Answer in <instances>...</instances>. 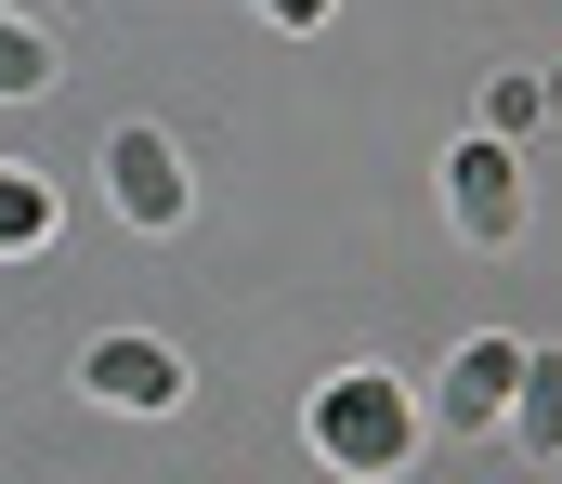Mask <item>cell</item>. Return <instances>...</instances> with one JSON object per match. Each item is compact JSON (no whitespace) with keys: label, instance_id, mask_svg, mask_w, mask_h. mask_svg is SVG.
Returning a JSON list of instances; mask_svg holds the SVG:
<instances>
[{"label":"cell","instance_id":"2","mask_svg":"<svg viewBox=\"0 0 562 484\" xmlns=\"http://www.w3.org/2000/svg\"><path fill=\"white\" fill-rule=\"evenodd\" d=\"M445 210H458L471 249H510V236H524V145H484V132H471V145L445 158Z\"/></svg>","mask_w":562,"mask_h":484},{"label":"cell","instance_id":"7","mask_svg":"<svg viewBox=\"0 0 562 484\" xmlns=\"http://www.w3.org/2000/svg\"><path fill=\"white\" fill-rule=\"evenodd\" d=\"M0 249H53V183L0 170Z\"/></svg>","mask_w":562,"mask_h":484},{"label":"cell","instance_id":"9","mask_svg":"<svg viewBox=\"0 0 562 484\" xmlns=\"http://www.w3.org/2000/svg\"><path fill=\"white\" fill-rule=\"evenodd\" d=\"M537 119H550V105H537V79H497V92H484V145H524Z\"/></svg>","mask_w":562,"mask_h":484},{"label":"cell","instance_id":"10","mask_svg":"<svg viewBox=\"0 0 562 484\" xmlns=\"http://www.w3.org/2000/svg\"><path fill=\"white\" fill-rule=\"evenodd\" d=\"M262 13H276V26H327L340 0H262Z\"/></svg>","mask_w":562,"mask_h":484},{"label":"cell","instance_id":"4","mask_svg":"<svg viewBox=\"0 0 562 484\" xmlns=\"http://www.w3.org/2000/svg\"><path fill=\"white\" fill-rule=\"evenodd\" d=\"M79 393H105L119 419H157V406H183V353L119 327V340H92V353H79Z\"/></svg>","mask_w":562,"mask_h":484},{"label":"cell","instance_id":"1","mask_svg":"<svg viewBox=\"0 0 562 484\" xmlns=\"http://www.w3.org/2000/svg\"><path fill=\"white\" fill-rule=\"evenodd\" d=\"M406 446H419V393L393 367H353V380L314 393V459L327 472H406Z\"/></svg>","mask_w":562,"mask_h":484},{"label":"cell","instance_id":"8","mask_svg":"<svg viewBox=\"0 0 562 484\" xmlns=\"http://www.w3.org/2000/svg\"><path fill=\"white\" fill-rule=\"evenodd\" d=\"M0 92H53V40L26 13H0Z\"/></svg>","mask_w":562,"mask_h":484},{"label":"cell","instance_id":"11","mask_svg":"<svg viewBox=\"0 0 562 484\" xmlns=\"http://www.w3.org/2000/svg\"><path fill=\"white\" fill-rule=\"evenodd\" d=\"M537 105H550V119H562V66H550V79H537Z\"/></svg>","mask_w":562,"mask_h":484},{"label":"cell","instance_id":"3","mask_svg":"<svg viewBox=\"0 0 562 484\" xmlns=\"http://www.w3.org/2000/svg\"><path fill=\"white\" fill-rule=\"evenodd\" d=\"M105 196H119V223H144V236H170L183 223V158H170V132H105Z\"/></svg>","mask_w":562,"mask_h":484},{"label":"cell","instance_id":"5","mask_svg":"<svg viewBox=\"0 0 562 484\" xmlns=\"http://www.w3.org/2000/svg\"><path fill=\"white\" fill-rule=\"evenodd\" d=\"M510 380H524V340H471V353L445 367V419H458V432H497V419H510Z\"/></svg>","mask_w":562,"mask_h":484},{"label":"cell","instance_id":"6","mask_svg":"<svg viewBox=\"0 0 562 484\" xmlns=\"http://www.w3.org/2000/svg\"><path fill=\"white\" fill-rule=\"evenodd\" d=\"M497 432H524V459H562V340L524 353V380H510V419Z\"/></svg>","mask_w":562,"mask_h":484}]
</instances>
